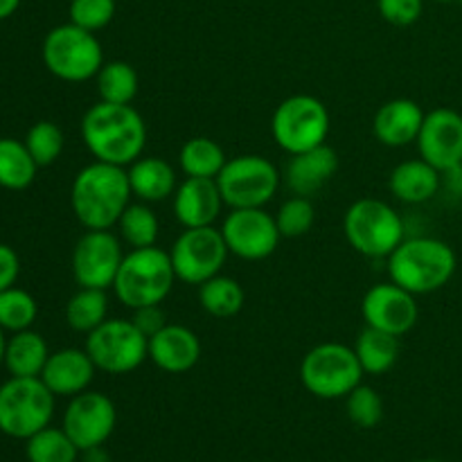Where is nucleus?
Returning a JSON list of instances; mask_svg holds the SVG:
<instances>
[{"mask_svg": "<svg viewBox=\"0 0 462 462\" xmlns=\"http://www.w3.org/2000/svg\"><path fill=\"white\" fill-rule=\"evenodd\" d=\"M129 176L131 194L144 203L165 201L174 197L179 180H176V170L158 156H140L126 170Z\"/></svg>", "mask_w": 462, "mask_h": 462, "instance_id": "obj_24", "label": "nucleus"}, {"mask_svg": "<svg viewBox=\"0 0 462 462\" xmlns=\"http://www.w3.org/2000/svg\"><path fill=\"white\" fill-rule=\"evenodd\" d=\"M386 260L393 282L413 296L447 287L458 266L454 248L436 237L404 239Z\"/></svg>", "mask_w": 462, "mask_h": 462, "instance_id": "obj_3", "label": "nucleus"}, {"mask_svg": "<svg viewBox=\"0 0 462 462\" xmlns=\"http://www.w3.org/2000/svg\"><path fill=\"white\" fill-rule=\"evenodd\" d=\"M81 140L95 161L129 167L138 161L147 144V125L131 104L102 102L81 117Z\"/></svg>", "mask_w": 462, "mask_h": 462, "instance_id": "obj_1", "label": "nucleus"}, {"mask_svg": "<svg viewBox=\"0 0 462 462\" xmlns=\"http://www.w3.org/2000/svg\"><path fill=\"white\" fill-rule=\"evenodd\" d=\"M117 233H120V239L131 248H149L156 246L158 230H161V224H158V217L152 208L144 201L140 203H129L126 210L122 212V217L117 219Z\"/></svg>", "mask_w": 462, "mask_h": 462, "instance_id": "obj_32", "label": "nucleus"}, {"mask_svg": "<svg viewBox=\"0 0 462 462\" xmlns=\"http://www.w3.org/2000/svg\"><path fill=\"white\" fill-rule=\"evenodd\" d=\"M228 255L230 251L221 228L215 226L185 228L170 251L176 280L185 284H203L219 275Z\"/></svg>", "mask_w": 462, "mask_h": 462, "instance_id": "obj_12", "label": "nucleus"}, {"mask_svg": "<svg viewBox=\"0 0 462 462\" xmlns=\"http://www.w3.org/2000/svg\"><path fill=\"white\" fill-rule=\"evenodd\" d=\"M149 361L162 373L183 374L201 359V341L185 325H170L153 334L147 346Z\"/></svg>", "mask_w": 462, "mask_h": 462, "instance_id": "obj_19", "label": "nucleus"}, {"mask_svg": "<svg viewBox=\"0 0 462 462\" xmlns=\"http://www.w3.org/2000/svg\"><path fill=\"white\" fill-rule=\"evenodd\" d=\"M415 462H440V460H415Z\"/></svg>", "mask_w": 462, "mask_h": 462, "instance_id": "obj_47", "label": "nucleus"}, {"mask_svg": "<svg viewBox=\"0 0 462 462\" xmlns=\"http://www.w3.org/2000/svg\"><path fill=\"white\" fill-rule=\"evenodd\" d=\"M18 5H21V0H0V21L12 16L18 9Z\"/></svg>", "mask_w": 462, "mask_h": 462, "instance_id": "obj_44", "label": "nucleus"}, {"mask_svg": "<svg viewBox=\"0 0 462 462\" xmlns=\"http://www.w3.org/2000/svg\"><path fill=\"white\" fill-rule=\"evenodd\" d=\"M176 282L174 266L167 251L158 246L131 248L117 269L113 293L129 310L161 305Z\"/></svg>", "mask_w": 462, "mask_h": 462, "instance_id": "obj_4", "label": "nucleus"}, {"mask_svg": "<svg viewBox=\"0 0 462 462\" xmlns=\"http://www.w3.org/2000/svg\"><path fill=\"white\" fill-rule=\"evenodd\" d=\"M97 93L102 102L131 104L138 95V72L126 61H106L97 72Z\"/></svg>", "mask_w": 462, "mask_h": 462, "instance_id": "obj_31", "label": "nucleus"}, {"mask_svg": "<svg viewBox=\"0 0 462 462\" xmlns=\"http://www.w3.org/2000/svg\"><path fill=\"white\" fill-rule=\"evenodd\" d=\"M131 185L125 167L90 162L77 171L70 185V206L86 230H111L131 203Z\"/></svg>", "mask_w": 462, "mask_h": 462, "instance_id": "obj_2", "label": "nucleus"}, {"mask_svg": "<svg viewBox=\"0 0 462 462\" xmlns=\"http://www.w3.org/2000/svg\"><path fill=\"white\" fill-rule=\"evenodd\" d=\"M224 203L235 208H264L280 188V171L269 158L257 153L230 158L217 176Z\"/></svg>", "mask_w": 462, "mask_h": 462, "instance_id": "obj_10", "label": "nucleus"}, {"mask_svg": "<svg viewBox=\"0 0 462 462\" xmlns=\"http://www.w3.org/2000/svg\"><path fill=\"white\" fill-rule=\"evenodd\" d=\"M377 7L386 23L397 27H409L422 16L424 3L422 0H377Z\"/></svg>", "mask_w": 462, "mask_h": 462, "instance_id": "obj_39", "label": "nucleus"}, {"mask_svg": "<svg viewBox=\"0 0 462 462\" xmlns=\"http://www.w3.org/2000/svg\"><path fill=\"white\" fill-rule=\"evenodd\" d=\"M5 347H7V338H5V329L0 328V364L5 361Z\"/></svg>", "mask_w": 462, "mask_h": 462, "instance_id": "obj_45", "label": "nucleus"}, {"mask_svg": "<svg viewBox=\"0 0 462 462\" xmlns=\"http://www.w3.org/2000/svg\"><path fill=\"white\" fill-rule=\"evenodd\" d=\"M125 260L122 242L111 230H86L72 251V275L79 287L108 289Z\"/></svg>", "mask_w": 462, "mask_h": 462, "instance_id": "obj_14", "label": "nucleus"}, {"mask_svg": "<svg viewBox=\"0 0 462 462\" xmlns=\"http://www.w3.org/2000/svg\"><path fill=\"white\" fill-rule=\"evenodd\" d=\"M420 158L440 174L462 165V116L454 108H433L424 116L418 135Z\"/></svg>", "mask_w": 462, "mask_h": 462, "instance_id": "obj_17", "label": "nucleus"}, {"mask_svg": "<svg viewBox=\"0 0 462 462\" xmlns=\"http://www.w3.org/2000/svg\"><path fill=\"white\" fill-rule=\"evenodd\" d=\"M36 314H39V305L25 289L9 287L0 291V328L5 332L14 334L30 329L36 320Z\"/></svg>", "mask_w": 462, "mask_h": 462, "instance_id": "obj_34", "label": "nucleus"}, {"mask_svg": "<svg viewBox=\"0 0 462 462\" xmlns=\"http://www.w3.org/2000/svg\"><path fill=\"white\" fill-rule=\"evenodd\" d=\"M460 3H462V0H460Z\"/></svg>", "mask_w": 462, "mask_h": 462, "instance_id": "obj_48", "label": "nucleus"}, {"mask_svg": "<svg viewBox=\"0 0 462 462\" xmlns=\"http://www.w3.org/2000/svg\"><path fill=\"white\" fill-rule=\"evenodd\" d=\"M442 174L424 158L404 161L388 176V189L395 199L404 203H427L440 192Z\"/></svg>", "mask_w": 462, "mask_h": 462, "instance_id": "obj_23", "label": "nucleus"}, {"mask_svg": "<svg viewBox=\"0 0 462 462\" xmlns=\"http://www.w3.org/2000/svg\"><path fill=\"white\" fill-rule=\"evenodd\" d=\"M43 63L54 77L63 81H88L97 77L99 68L104 66V50L95 32L84 30L75 23L57 25L45 34Z\"/></svg>", "mask_w": 462, "mask_h": 462, "instance_id": "obj_5", "label": "nucleus"}, {"mask_svg": "<svg viewBox=\"0 0 462 462\" xmlns=\"http://www.w3.org/2000/svg\"><path fill=\"white\" fill-rule=\"evenodd\" d=\"M102 447H90V449L81 451V462H108V454Z\"/></svg>", "mask_w": 462, "mask_h": 462, "instance_id": "obj_43", "label": "nucleus"}, {"mask_svg": "<svg viewBox=\"0 0 462 462\" xmlns=\"http://www.w3.org/2000/svg\"><path fill=\"white\" fill-rule=\"evenodd\" d=\"M221 235H224L228 251L248 262L266 260L269 255H273L282 239L275 217H271L264 208L230 210L221 224Z\"/></svg>", "mask_w": 462, "mask_h": 462, "instance_id": "obj_13", "label": "nucleus"}, {"mask_svg": "<svg viewBox=\"0 0 462 462\" xmlns=\"http://www.w3.org/2000/svg\"><path fill=\"white\" fill-rule=\"evenodd\" d=\"M343 230L356 253L365 257H388L404 242V221L395 208L379 199H359L343 219Z\"/></svg>", "mask_w": 462, "mask_h": 462, "instance_id": "obj_7", "label": "nucleus"}, {"mask_svg": "<svg viewBox=\"0 0 462 462\" xmlns=\"http://www.w3.org/2000/svg\"><path fill=\"white\" fill-rule=\"evenodd\" d=\"M271 134L278 147L291 156L320 147L329 134L328 106L314 95H291L273 111Z\"/></svg>", "mask_w": 462, "mask_h": 462, "instance_id": "obj_9", "label": "nucleus"}, {"mask_svg": "<svg viewBox=\"0 0 462 462\" xmlns=\"http://www.w3.org/2000/svg\"><path fill=\"white\" fill-rule=\"evenodd\" d=\"M364 368L355 347L341 343H320L311 347L300 364V382L319 400L347 397L364 379Z\"/></svg>", "mask_w": 462, "mask_h": 462, "instance_id": "obj_8", "label": "nucleus"}, {"mask_svg": "<svg viewBox=\"0 0 462 462\" xmlns=\"http://www.w3.org/2000/svg\"><path fill=\"white\" fill-rule=\"evenodd\" d=\"M95 364L86 350L63 347L48 356L41 379L54 393V397H75L88 391L95 379Z\"/></svg>", "mask_w": 462, "mask_h": 462, "instance_id": "obj_20", "label": "nucleus"}, {"mask_svg": "<svg viewBox=\"0 0 462 462\" xmlns=\"http://www.w3.org/2000/svg\"><path fill=\"white\" fill-rule=\"evenodd\" d=\"M445 185L454 194H462V165L454 167V170L445 171Z\"/></svg>", "mask_w": 462, "mask_h": 462, "instance_id": "obj_42", "label": "nucleus"}, {"mask_svg": "<svg viewBox=\"0 0 462 462\" xmlns=\"http://www.w3.org/2000/svg\"><path fill=\"white\" fill-rule=\"evenodd\" d=\"M346 411L347 418L355 427L359 429H374L383 418V402L374 388L359 386L346 397Z\"/></svg>", "mask_w": 462, "mask_h": 462, "instance_id": "obj_37", "label": "nucleus"}, {"mask_svg": "<svg viewBox=\"0 0 462 462\" xmlns=\"http://www.w3.org/2000/svg\"><path fill=\"white\" fill-rule=\"evenodd\" d=\"M116 16V0H70V23L88 32L104 30Z\"/></svg>", "mask_w": 462, "mask_h": 462, "instance_id": "obj_38", "label": "nucleus"}, {"mask_svg": "<svg viewBox=\"0 0 462 462\" xmlns=\"http://www.w3.org/2000/svg\"><path fill=\"white\" fill-rule=\"evenodd\" d=\"M117 424L116 404L106 395L95 391H84L70 397V404L63 413L61 429L79 451L90 447H102L113 436Z\"/></svg>", "mask_w": 462, "mask_h": 462, "instance_id": "obj_15", "label": "nucleus"}, {"mask_svg": "<svg viewBox=\"0 0 462 462\" xmlns=\"http://www.w3.org/2000/svg\"><path fill=\"white\" fill-rule=\"evenodd\" d=\"M424 116L427 113L413 99H391V102L382 104V108L374 116L373 131L379 143L386 144V147H406V144L418 140Z\"/></svg>", "mask_w": 462, "mask_h": 462, "instance_id": "obj_21", "label": "nucleus"}, {"mask_svg": "<svg viewBox=\"0 0 462 462\" xmlns=\"http://www.w3.org/2000/svg\"><path fill=\"white\" fill-rule=\"evenodd\" d=\"M355 355L365 374H386L400 356V338L365 325L355 341Z\"/></svg>", "mask_w": 462, "mask_h": 462, "instance_id": "obj_26", "label": "nucleus"}, {"mask_svg": "<svg viewBox=\"0 0 462 462\" xmlns=\"http://www.w3.org/2000/svg\"><path fill=\"white\" fill-rule=\"evenodd\" d=\"M224 206L217 179L185 176V180L179 183L174 192V215L183 228L215 226Z\"/></svg>", "mask_w": 462, "mask_h": 462, "instance_id": "obj_18", "label": "nucleus"}, {"mask_svg": "<svg viewBox=\"0 0 462 462\" xmlns=\"http://www.w3.org/2000/svg\"><path fill=\"white\" fill-rule=\"evenodd\" d=\"M438 3H456V0H438Z\"/></svg>", "mask_w": 462, "mask_h": 462, "instance_id": "obj_46", "label": "nucleus"}, {"mask_svg": "<svg viewBox=\"0 0 462 462\" xmlns=\"http://www.w3.org/2000/svg\"><path fill=\"white\" fill-rule=\"evenodd\" d=\"M314 219L316 210L311 206L310 197H298V194L287 199L280 206L278 215H275V224H278L280 235L287 239H296L310 233L311 226H314Z\"/></svg>", "mask_w": 462, "mask_h": 462, "instance_id": "obj_36", "label": "nucleus"}, {"mask_svg": "<svg viewBox=\"0 0 462 462\" xmlns=\"http://www.w3.org/2000/svg\"><path fill=\"white\" fill-rule=\"evenodd\" d=\"M48 356L50 350L45 338L39 332L23 329L7 338L3 365L12 377H41L45 364H48Z\"/></svg>", "mask_w": 462, "mask_h": 462, "instance_id": "obj_25", "label": "nucleus"}, {"mask_svg": "<svg viewBox=\"0 0 462 462\" xmlns=\"http://www.w3.org/2000/svg\"><path fill=\"white\" fill-rule=\"evenodd\" d=\"M131 320H134L135 328H138L147 338H152L153 334H158L167 325L165 311L161 310V305H149V307H140V310H134Z\"/></svg>", "mask_w": 462, "mask_h": 462, "instance_id": "obj_40", "label": "nucleus"}, {"mask_svg": "<svg viewBox=\"0 0 462 462\" xmlns=\"http://www.w3.org/2000/svg\"><path fill=\"white\" fill-rule=\"evenodd\" d=\"M106 311H108L106 289L79 287V291L68 300L66 320L75 332L88 334L106 320Z\"/></svg>", "mask_w": 462, "mask_h": 462, "instance_id": "obj_30", "label": "nucleus"}, {"mask_svg": "<svg viewBox=\"0 0 462 462\" xmlns=\"http://www.w3.org/2000/svg\"><path fill=\"white\" fill-rule=\"evenodd\" d=\"M79 447L63 429L45 427L25 440V456L30 462H77Z\"/></svg>", "mask_w": 462, "mask_h": 462, "instance_id": "obj_33", "label": "nucleus"}, {"mask_svg": "<svg viewBox=\"0 0 462 462\" xmlns=\"http://www.w3.org/2000/svg\"><path fill=\"white\" fill-rule=\"evenodd\" d=\"M39 165L32 153L27 152L25 143L16 138H0V188L5 189H25L34 183Z\"/></svg>", "mask_w": 462, "mask_h": 462, "instance_id": "obj_28", "label": "nucleus"}, {"mask_svg": "<svg viewBox=\"0 0 462 462\" xmlns=\"http://www.w3.org/2000/svg\"><path fill=\"white\" fill-rule=\"evenodd\" d=\"M149 338L134 325V320L106 319L99 328L86 334V347L95 368L108 374L134 373L143 365Z\"/></svg>", "mask_w": 462, "mask_h": 462, "instance_id": "obj_11", "label": "nucleus"}, {"mask_svg": "<svg viewBox=\"0 0 462 462\" xmlns=\"http://www.w3.org/2000/svg\"><path fill=\"white\" fill-rule=\"evenodd\" d=\"M23 143H25L27 152L32 153V158H34L36 165L48 167V165H52L59 156H61L66 138H63L61 126L54 125V122H50V120H41V122H36V125L30 126V131H27V135Z\"/></svg>", "mask_w": 462, "mask_h": 462, "instance_id": "obj_35", "label": "nucleus"}, {"mask_svg": "<svg viewBox=\"0 0 462 462\" xmlns=\"http://www.w3.org/2000/svg\"><path fill=\"white\" fill-rule=\"evenodd\" d=\"M246 293H244L242 284L228 275H215V278L206 280L199 284V302H201L203 311L215 319H233L242 311Z\"/></svg>", "mask_w": 462, "mask_h": 462, "instance_id": "obj_27", "label": "nucleus"}, {"mask_svg": "<svg viewBox=\"0 0 462 462\" xmlns=\"http://www.w3.org/2000/svg\"><path fill=\"white\" fill-rule=\"evenodd\" d=\"M21 273V262H18L16 251L7 244H0V291L14 287Z\"/></svg>", "mask_w": 462, "mask_h": 462, "instance_id": "obj_41", "label": "nucleus"}, {"mask_svg": "<svg viewBox=\"0 0 462 462\" xmlns=\"http://www.w3.org/2000/svg\"><path fill=\"white\" fill-rule=\"evenodd\" d=\"M54 393L41 377H12L0 386V431L27 440L50 427Z\"/></svg>", "mask_w": 462, "mask_h": 462, "instance_id": "obj_6", "label": "nucleus"}, {"mask_svg": "<svg viewBox=\"0 0 462 462\" xmlns=\"http://www.w3.org/2000/svg\"><path fill=\"white\" fill-rule=\"evenodd\" d=\"M226 162L228 158H226L221 144L206 135L189 138L179 153V165L183 174L197 176V179H217Z\"/></svg>", "mask_w": 462, "mask_h": 462, "instance_id": "obj_29", "label": "nucleus"}, {"mask_svg": "<svg viewBox=\"0 0 462 462\" xmlns=\"http://www.w3.org/2000/svg\"><path fill=\"white\" fill-rule=\"evenodd\" d=\"M361 314L368 328L382 329L400 338L415 328L420 310L413 293L391 280L368 289L361 302Z\"/></svg>", "mask_w": 462, "mask_h": 462, "instance_id": "obj_16", "label": "nucleus"}, {"mask_svg": "<svg viewBox=\"0 0 462 462\" xmlns=\"http://www.w3.org/2000/svg\"><path fill=\"white\" fill-rule=\"evenodd\" d=\"M338 171V153L329 144L293 153L287 165V185L298 197H311L334 179Z\"/></svg>", "mask_w": 462, "mask_h": 462, "instance_id": "obj_22", "label": "nucleus"}]
</instances>
